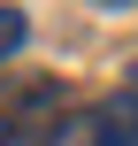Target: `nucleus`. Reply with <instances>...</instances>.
Here are the masks:
<instances>
[{
  "instance_id": "2",
  "label": "nucleus",
  "mask_w": 138,
  "mask_h": 146,
  "mask_svg": "<svg viewBox=\"0 0 138 146\" xmlns=\"http://www.w3.org/2000/svg\"><path fill=\"white\" fill-rule=\"evenodd\" d=\"M54 123H61V85H31L0 115V146H54Z\"/></svg>"
},
{
  "instance_id": "1",
  "label": "nucleus",
  "mask_w": 138,
  "mask_h": 146,
  "mask_svg": "<svg viewBox=\"0 0 138 146\" xmlns=\"http://www.w3.org/2000/svg\"><path fill=\"white\" fill-rule=\"evenodd\" d=\"M54 146H138V108H131V100L85 108V115L54 123Z\"/></svg>"
},
{
  "instance_id": "5",
  "label": "nucleus",
  "mask_w": 138,
  "mask_h": 146,
  "mask_svg": "<svg viewBox=\"0 0 138 146\" xmlns=\"http://www.w3.org/2000/svg\"><path fill=\"white\" fill-rule=\"evenodd\" d=\"M100 8H131V0H100Z\"/></svg>"
},
{
  "instance_id": "4",
  "label": "nucleus",
  "mask_w": 138,
  "mask_h": 146,
  "mask_svg": "<svg viewBox=\"0 0 138 146\" xmlns=\"http://www.w3.org/2000/svg\"><path fill=\"white\" fill-rule=\"evenodd\" d=\"M123 100H131V108H138V69H131V92H123Z\"/></svg>"
},
{
  "instance_id": "3",
  "label": "nucleus",
  "mask_w": 138,
  "mask_h": 146,
  "mask_svg": "<svg viewBox=\"0 0 138 146\" xmlns=\"http://www.w3.org/2000/svg\"><path fill=\"white\" fill-rule=\"evenodd\" d=\"M23 38H31L23 8H0V62H15V54H23Z\"/></svg>"
}]
</instances>
